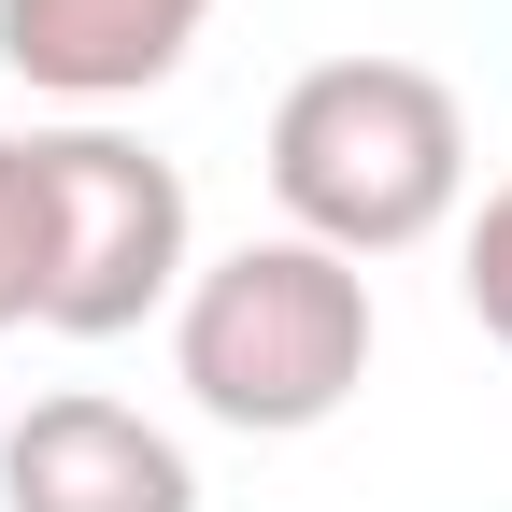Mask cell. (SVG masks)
<instances>
[{
  "mask_svg": "<svg viewBox=\"0 0 512 512\" xmlns=\"http://www.w3.org/2000/svg\"><path fill=\"white\" fill-rule=\"evenodd\" d=\"M271 200L328 256H413L470 200V114L427 57H313L271 100Z\"/></svg>",
  "mask_w": 512,
  "mask_h": 512,
  "instance_id": "obj_1",
  "label": "cell"
},
{
  "mask_svg": "<svg viewBox=\"0 0 512 512\" xmlns=\"http://www.w3.org/2000/svg\"><path fill=\"white\" fill-rule=\"evenodd\" d=\"M171 384L242 441H299L370 384V271L328 242H228L171 299Z\"/></svg>",
  "mask_w": 512,
  "mask_h": 512,
  "instance_id": "obj_2",
  "label": "cell"
},
{
  "mask_svg": "<svg viewBox=\"0 0 512 512\" xmlns=\"http://www.w3.org/2000/svg\"><path fill=\"white\" fill-rule=\"evenodd\" d=\"M29 214H43V313H29V328H57V342L143 328V313H171L185 271H200L185 171L143 157V143L100 128V114L29 128Z\"/></svg>",
  "mask_w": 512,
  "mask_h": 512,
  "instance_id": "obj_3",
  "label": "cell"
},
{
  "mask_svg": "<svg viewBox=\"0 0 512 512\" xmlns=\"http://www.w3.org/2000/svg\"><path fill=\"white\" fill-rule=\"evenodd\" d=\"M0 512H200V470L157 413L100 399V384H57L0 427Z\"/></svg>",
  "mask_w": 512,
  "mask_h": 512,
  "instance_id": "obj_4",
  "label": "cell"
},
{
  "mask_svg": "<svg viewBox=\"0 0 512 512\" xmlns=\"http://www.w3.org/2000/svg\"><path fill=\"white\" fill-rule=\"evenodd\" d=\"M200 29H214V0H0V72L72 114H114V100L171 86L200 57Z\"/></svg>",
  "mask_w": 512,
  "mask_h": 512,
  "instance_id": "obj_5",
  "label": "cell"
},
{
  "mask_svg": "<svg viewBox=\"0 0 512 512\" xmlns=\"http://www.w3.org/2000/svg\"><path fill=\"white\" fill-rule=\"evenodd\" d=\"M43 313V214H29V143L0 128V328Z\"/></svg>",
  "mask_w": 512,
  "mask_h": 512,
  "instance_id": "obj_6",
  "label": "cell"
},
{
  "mask_svg": "<svg viewBox=\"0 0 512 512\" xmlns=\"http://www.w3.org/2000/svg\"><path fill=\"white\" fill-rule=\"evenodd\" d=\"M456 285H470V328L512 356V185H498L484 214H470V256H456Z\"/></svg>",
  "mask_w": 512,
  "mask_h": 512,
  "instance_id": "obj_7",
  "label": "cell"
}]
</instances>
